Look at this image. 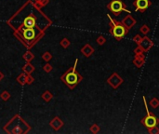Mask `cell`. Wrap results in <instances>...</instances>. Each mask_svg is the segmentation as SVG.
<instances>
[{
	"mask_svg": "<svg viewBox=\"0 0 159 134\" xmlns=\"http://www.w3.org/2000/svg\"><path fill=\"white\" fill-rule=\"evenodd\" d=\"M107 17H108V19L110 20L109 33L112 35L117 41H120L121 39H123L127 35L129 34V30L126 28L125 25L122 23V22L114 21V20L111 18V16L109 14H107Z\"/></svg>",
	"mask_w": 159,
	"mask_h": 134,
	"instance_id": "cell-1",
	"label": "cell"
},
{
	"mask_svg": "<svg viewBox=\"0 0 159 134\" xmlns=\"http://www.w3.org/2000/svg\"><path fill=\"white\" fill-rule=\"evenodd\" d=\"M142 100H143V104H144L145 110H146V112H147V115H146V116H144L143 118H141V125L143 126V127H145L147 129H150V128L156 127V126H158V124H159L158 117L156 115H154V113L149 111L145 96H142Z\"/></svg>",
	"mask_w": 159,
	"mask_h": 134,
	"instance_id": "cell-2",
	"label": "cell"
},
{
	"mask_svg": "<svg viewBox=\"0 0 159 134\" xmlns=\"http://www.w3.org/2000/svg\"><path fill=\"white\" fill-rule=\"evenodd\" d=\"M108 9L112 12L114 16H119L123 11L131 14V11L127 9V5L122 1V0H112L108 5H107Z\"/></svg>",
	"mask_w": 159,
	"mask_h": 134,
	"instance_id": "cell-3",
	"label": "cell"
},
{
	"mask_svg": "<svg viewBox=\"0 0 159 134\" xmlns=\"http://www.w3.org/2000/svg\"><path fill=\"white\" fill-rule=\"evenodd\" d=\"M82 79V76L78 73L75 72V70L74 69L72 72H69L68 74H65V81L66 84H68L70 87H74L79 81Z\"/></svg>",
	"mask_w": 159,
	"mask_h": 134,
	"instance_id": "cell-4",
	"label": "cell"
},
{
	"mask_svg": "<svg viewBox=\"0 0 159 134\" xmlns=\"http://www.w3.org/2000/svg\"><path fill=\"white\" fill-rule=\"evenodd\" d=\"M152 5H153V3L152 1H150V0H135L133 2L135 10L140 11L141 13L145 12Z\"/></svg>",
	"mask_w": 159,
	"mask_h": 134,
	"instance_id": "cell-5",
	"label": "cell"
},
{
	"mask_svg": "<svg viewBox=\"0 0 159 134\" xmlns=\"http://www.w3.org/2000/svg\"><path fill=\"white\" fill-rule=\"evenodd\" d=\"M107 83H108L113 89H116L124 83V79L119 76L117 73H114L108 79H107Z\"/></svg>",
	"mask_w": 159,
	"mask_h": 134,
	"instance_id": "cell-6",
	"label": "cell"
},
{
	"mask_svg": "<svg viewBox=\"0 0 159 134\" xmlns=\"http://www.w3.org/2000/svg\"><path fill=\"white\" fill-rule=\"evenodd\" d=\"M154 41L151 40V38L147 37V35H144V37L141 38L140 44H139V46L141 47L144 52H148V51L154 47Z\"/></svg>",
	"mask_w": 159,
	"mask_h": 134,
	"instance_id": "cell-7",
	"label": "cell"
},
{
	"mask_svg": "<svg viewBox=\"0 0 159 134\" xmlns=\"http://www.w3.org/2000/svg\"><path fill=\"white\" fill-rule=\"evenodd\" d=\"M122 23L125 25V27L127 29L130 30L131 28H133V27L136 25L137 21L132 16H131L130 14H129V15H127V16L122 20Z\"/></svg>",
	"mask_w": 159,
	"mask_h": 134,
	"instance_id": "cell-8",
	"label": "cell"
},
{
	"mask_svg": "<svg viewBox=\"0 0 159 134\" xmlns=\"http://www.w3.org/2000/svg\"><path fill=\"white\" fill-rule=\"evenodd\" d=\"M132 62H133V64L136 67H138V68L142 67V65L145 64V55H144V53L135 55V57H134Z\"/></svg>",
	"mask_w": 159,
	"mask_h": 134,
	"instance_id": "cell-9",
	"label": "cell"
},
{
	"mask_svg": "<svg viewBox=\"0 0 159 134\" xmlns=\"http://www.w3.org/2000/svg\"><path fill=\"white\" fill-rule=\"evenodd\" d=\"M23 37L26 40H32L35 37V31L34 28H26L23 30Z\"/></svg>",
	"mask_w": 159,
	"mask_h": 134,
	"instance_id": "cell-10",
	"label": "cell"
},
{
	"mask_svg": "<svg viewBox=\"0 0 159 134\" xmlns=\"http://www.w3.org/2000/svg\"><path fill=\"white\" fill-rule=\"evenodd\" d=\"M35 24V21L33 17H28L24 20V26L26 28H33Z\"/></svg>",
	"mask_w": 159,
	"mask_h": 134,
	"instance_id": "cell-11",
	"label": "cell"
},
{
	"mask_svg": "<svg viewBox=\"0 0 159 134\" xmlns=\"http://www.w3.org/2000/svg\"><path fill=\"white\" fill-rule=\"evenodd\" d=\"M82 52L84 53L87 57H89L90 55L94 52V49H93L92 48H91L90 45L87 44V45H86V46H85V48L82 49Z\"/></svg>",
	"mask_w": 159,
	"mask_h": 134,
	"instance_id": "cell-12",
	"label": "cell"
},
{
	"mask_svg": "<svg viewBox=\"0 0 159 134\" xmlns=\"http://www.w3.org/2000/svg\"><path fill=\"white\" fill-rule=\"evenodd\" d=\"M149 105H150L153 109H156V108L158 107V106H159V100L157 99V98H153V99L150 101Z\"/></svg>",
	"mask_w": 159,
	"mask_h": 134,
	"instance_id": "cell-13",
	"label": "cell"
},
{
	"mask_svg": "<svg viewBox=\"0 0 159 134\" xmlns=\"http://www.w3.org/2000/svg\"><path fill=\"white\" fill-rule=\"evenodd\" d=\"M140 32L143 35H147L149 33H150V28H149V26L147 25V24H143V25H141V28H140Z\"/></svg>",
	"mask_w": 159,
	"mask_h": 134,
	"instance_id": "cell-14",
	"label": "cell"
},
{
	"mask_svg": "<svg viewBox=\"0 0 159 134\" xmlns=\"http://www.w3.org/2000/svg\"><path fill=\"white\" fill-rule=\"evenodd\" d=\"M148 132L150 134H159V128L157 127V126L153 127V128H150V129H148Z\"/></svg>",
	"mask_w": 159,
	"mask_h": 134,
	"instance_id": "cell-15",
	"label": "cell"
},
{
	"mask_svg": "<svg viewBox=\"0 0 159 134\" xmlns=\"http://www.w3.org/2000/svg\"><path fill=\"white\" fill-rule=\"evenodd\" d=\"M141 38H142V37H141V35L137 34L136 35H134V37L132 38V40H133V42L136 43L137 45H139V44H140L141 40Z\"/></svg>",
	"mask_w": 159,
	"mask_h": 134,
	"instance_id": "cell-16",
	"label": "cell"
},
{
	"mask_svg": "<svg viewBox=\"0 0 159 134\" xmlns=\"http://www.w3.org/2000/svg\"><path fill=\"white\" fill-rule=\"evenodd\" d=\"M141 53H144V51H143V49H142V48L141 46L138 45L137 48L134 49V55H138V54H141Z\"/></svg>",
	"mask_w": 159,
	"mask_h": 134,
	"instance_id": "cell-17",
	"label": "cell"
},
{
	"mask_svg": "<svg viewBox=\"0 0 159 134\" xmlns=\"http://www.w3.org/2000/svg\"><path fill=\"white\" fill-rule=\"evenodd\" d=\"M105 38L103 37H100L98 39H97V42H98V44H100V45H103L105 43Z\"/></svg>",
	"mask_w": 159,
	"mask_h": 134,
	"instance_id": "cell-18",
	"label": "cell"
},
{
	"mask_svg": "<svg viewBox=\"0 0 159 134\" xmlns=\"http://www.w3.org/2000/svg\"><path fill=\"white\" fill-rule=\"evenodd\" d=\"M99 131H100V128H99V126H97V125H93L92 127H91V131H92V132L97 133Z\"/></svg>",
	"mask_w": 159,
	"mask_h": 134,
	"instance_id": "cell-19",
	"label": "cell"
}]
</instances>
